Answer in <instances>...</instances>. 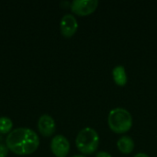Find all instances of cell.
Listing matches in <instances>:
<instances>
[{
    "label": "cell",
    "mask_w": 157,
    "mask_h": 157,
    "mask_svg": "<svg viewBox=\"0 0 157 157\" xmlns=\"http://www.w3.org/2000/svg\"><path fill=\"white\" fill-rule=\"evenodd\" d=\"M6 145L17 155L33 154L40 145V140L34 131L29 128H17L9 132L6 139Z\"/></svg>",
    "instance_id": "cell-1"
},
{
    "label": "cell",
    "mask_w": 157,
    "mask_h": 157,
    "mask_svg": "<svg viewBox=\"0 0 157 157\" xmlns=\"http://www.w3.org/2000/svg\"><path fill=\"white\" fill-rule=\"evenodd\" d=\"M133 120L132 114L124 108H115L111 109L108 116V124L110 130L118 134L129 132L132 126Z\"/></svg>",
    "instance_id": "cell-2"
},
{
    "label": "cell",
    "mask_w": 157,
    "mask_h": 157,
    "mask_svg": "<svg viewBox=\"0 0 157 157\" xmlns=\"http://www.w3.org/2000/svg\"><path fill=\"white\" fill-rule=\"evenodd\" d=\"M75 145L77 150L84 155L94 154L99 145V135L98 132L90 127L82 129L76 135Z\"/></svg>",
    "instance_id": "cell-3"
},
{
    "label": "cell",
    "mask_w": 157,
    "mask_h": 157,
    "mask_svg": "<svg viewBox=\"0 0 157 157\" xmlns=\"http://www.w3.org/2000/svg\"><path fill=\"white\" fill-rule=\"evenodd\" d=\"M98 0H74L71 5V10L78 16H88L92 14L98 7Z\"/></svg>",
    "instance_id": "cell-4"
},
{
    "label": "cell",
    "mask_w": 157,
    "mask_h": 157,
    "mask_svg": "<svg viewBox=\"0 0 157 157\" xmlns=\"http://www.w3.org/2000/svg\"><path fill=\"white\" fill-rule=\"evenodd\" d=\"M51 151L56 157H67L70 152V143L63 135H56L51 141Z\"/></svg>",
    "instance_id": "cell-5"
},
{
    "label": "cell",
    "mask_w": 157,
    "mask_h": 157,
    "mask_svg": "<svg viewBox=\"0 0 157 157\" xmlns=\"http://www.w3.org/2000/svg\"><path fill=\"white\" fill-rule=\"evenodd\" d=\"M78 29V22L72 14L64 15L60 21V30L64 38L73 37Z\"/></svg>",
    "instance_id": "cell-6"
},
{
    "label": "cell",
    "mask_w": 157,
    "mask_h": 157,
    "mask_svg": "<svg viewBox=\"0 0 157 157\" xmlns=\"http://www.w3.org/2000/svg\"><path fill=\"white\" fill-rule=\"evenodd\" d=\"M38 129L40 134L44 137L52 136L56 130V125L53 118L48 114H43L38 121Z\"/></svg>",
    "instance_id": "cell-7"
},
{
    "label": "cell",
    "mask_w": 157,
    "mask_h": 157,
    "mask_svg": "<svg viewBox=\"0 0 157 157\" xmlns=\"http://www.w3.org/2000/svg\"><path fill=\"white\" fill-rule=\"evenodd\" d=\"M117 147L119 151L123 155H129L132 153L135 147V143L133 139L128 135H124L121 137L117 142Z\"/></svg>",
    "instance_id": "cell-8"
},
{
    "label": "cell",
    "mask_w": 157,
    "mask_h": 157,
    "mask_svg": "<svg viewBox=\"0 0 157 157\" xmlns=\"http://www.w3.org/2000/svg\"><path fill=\"white\" fill-rule=\"evenodd\" d=\"M112 77L116 85L120 86H126L128 82V75L123 65H117L112 70Z\"/></svg>",
    "instance_id": "cell-9"
},
{
    "label": "cell",
    "mask_w": 157,
    "mask_h": 157,
    "mask_svg": "<svg viewBox=\"0 0 157 157\" xmlns=\"http://www.w3.org/2000/svg\"><path fill=\"white\" fill-rule=\"evenodd\" d=\"M13 122L7 117H0V134H8L12 132Z\"/></svg>",
    "instance_id": "cell-10"
},
{
    "label": "cell",
    "mask_w": 157,
    "mask_h": 157,
    "mask_svg": "<svg viewBox=\"0 0 157 157\" xmlns=\"http://www.w3.org/2000/svg\"><path fill=\"white\" fill-rule=\"evenodd\" d=\"M2 136L0 135V157H6L8 154V148L6 147V144L2 143Z\"/></svg>",
    "instance_id": "cell-11"
},
{
    "label": "cell",
    "mask_w": 157,
    "mask_h": 157,
    "mask_svg": "<svg viewBox=\"0 0 157 157\" xmlns=\"http://www.w3.org/2000/svg\"><path fill=\"white\" fill-rule=\"evenodd\" d=\"M96 157H112V155L109 153H108V152L100 151V152H98L96 154Z\"/></svg>",
    "instance_id": "cell-12"
},
{
    "label": "cell",
    "mask_w": 157,
    "mask_h": 157,
    "mask_svg": "<svg viewBox=\"0 0 157 157\" xmlns=\"http://www.w3.org/2000/svg\"><path fill=\"white\" fill-rule=\"evenodd\" d=\"M133 157H150L147 154H145V153H138V154H136Z\"/></svg>",
    "instance_id": "cell-13"
},
{
    "label": "cell",
    "mask_w": 157,
    "mask_h": 157,
    "mask_svg": "<svg viewBox=\"0 0 157 157\" xmlns=\"http://www.w3.org/2000/svg\"><path fill=\"white\" fill-rule=\"evenodd\" d=\"M71 157H86V155H73V156Z\"/></svg>",
    "instance_id": "cell-14"
}]
</instances>
